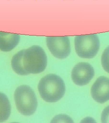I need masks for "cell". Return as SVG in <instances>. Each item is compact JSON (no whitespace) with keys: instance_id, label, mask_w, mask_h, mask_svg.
<instances>
[{"instance_id":"obj_3","label":"cell","mask_w":109,"mask_h":123,"mask_svg":"<svg viewBox=\"0 0 109 123\" xmlns=\"http://www.w3.org/2000/svg\"><path fill=\"white\" fill-rule=\"evenodd\" d=\"M14 98L17 109L21 114L30 116L35 112L37 100L35 92L29 86L23 85L17 88Z\"/></svg>"},{"instance_id":"obj_2","label":"cell","mask_w":109,"mask_h":123,"mask_svg":"<svg viewBox=\"0 0 109 123\" xmlns=\"http://www.w3.org/2000/svg\"><path fill=\"white\" fill-rule=\"evenodd\" d=\"M38 89L42 98L49 103L59 100L65 92L64 81L55 74H49L43 77L40 81Z\"/></svg>"},{"instance_id":"obj_7","label":"cell","mask_w":109,"mask_h":123,"mask_svg":"<svg viewBox=\"0 0 109 123\" xmlns=\"http://www.w3.org/2000/svg\"><path fill=\"white\" fill-rule=\"evenodd\" d=\"M92 98L100 104L109 100V78L101 76L97 79L91 88Z\"/></svg>"},{"instance_id":"obj_10","label":"cell","mask_w":109,"mask_h":123,"mask_svg":"<svg viewBox=\"0 0 109 123\" xmlns=\"http://www.w3.org/2000/svg\"><path fill=\"white\" fill-rule=\"evenodd\" d=\"M101 61L104 70L109 73V46L105 49L102 53Z\"/></svg>"},{"instance_id":"obj_8","label":"cell","mask_w":109,"mask_h":123,"mask_svg":"<svg viewBox=\"0 0 109 123\" xmlns=\"http://www.w3.org/2000/svg\"><path fill=\"white\" fill-rule=\"evenodd\" d=\"M20 40V36L17 34L0 31V50L10 52L16 48Z\"/></svg>"},{"instance_id":"obj_9","label":"cell","mask_w":109,"mask_h":123,"mask_svg":"<svg viewBox=\"0 0 109 123\" xmlns=\"http://www.w3.org/2000/svg\"><path fill=\"white\" fill-rule=\"evenodd\" d=\"M11 106L7 96L0 92V123L7 120L10 116Z\"/></svg>"},{"instance_id":"obj_11","label":"cell","mask_w":109,"mask_h":123,"mask_svg":"<svg viewBox=\"0 0 109 123\" xmlns=\"http://www.w3.org/2000/svg\"><path fill=\"white\" fill-rule=\"evenodd\" d=\"M101 120L102 123H109V105L106 107L102 111Z\"/></svg>"},{"instance_id":"obj_6","label":"cell","mask_w":109,"mask_h":123,"mask_svg":"<svg viewBox=\"0 0 109 123\" xmlns=\"http://www.w3.org/2000/svg\"><path fill=\"white\" fill-rule=\"evenodd\" d=\"M95 71L92 66L87 62H80L73 68L71 78L75 84L82 86L89 84L93 78Z\"/></svg>"},{"instance_id":"obj_4","label":"cell","mask_w":109,"mask_h":123,"mask_svg":"<svg viewBox=\"0 0 109 123\" xmlns=\"http://www.w3.org/2000/svg\"><path fill=\"white\" fill-rule=\"evenodd\" d=\"M75 48L77 54L83 58H92L99 51V38L96 34L76 36L75 37Z\"/></svg>"},{"instance_id":"obj_5","label":"cell","mask_w":109,"mask_h":123,"mask_svg":"<svg viewBox=\"0 0 109 123\" xmlns=\"http://www.w3.org/2000/svg\"><path fill=\"white\" fill-rule=\"evenodd\" d=\"M46 42L49 50L55 57L64 59L70 55L71 48L68 37H47Z\"/></svg>"},{"instance_id":"obj_1","label":"cell","mask_w":109,"mask_h":123,"mask_svg":"<svg viewBox=\"0 0 109 123\" xmlns=\"http://www.w3.org/2000/svg\"><path fill=\"white\" fill-rule=\"evenodd\" d=\"M11 63L16 73L20 75H27L43 72L47 66V59L43 49L39 46L33 45L14 55Z\"/></svg>"}]
</instances>
